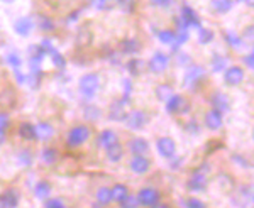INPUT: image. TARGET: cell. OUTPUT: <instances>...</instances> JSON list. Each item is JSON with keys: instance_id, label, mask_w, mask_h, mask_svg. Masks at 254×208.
Returning <instances> with one entry per match:
<instances>
[{"instance_id": "e0dca14e", "label": "cell", "mask_w": 254, "mask_h": 208, "mask_svg": "<svg viewBox=\"0 0 254 208\" xmlns=\"http://www.w3.org/2000/svg\"><path fill=\"white\" fill-rule=\"evenodd\" d=\"M32 20L29 17H20L14 22V31L20 36H29V32L32 31Z\"/></svg>"}, {"instance_id": "7bdbcfd3", "label": "cell", "mask_w": 254, "mask_h": 208, "mask_svg": "<svg viewBox=\"0 0 254 208\" xmlns=\"http://www.w3.org/2000/svg\"><path fill=\"white\" fill-rule=\"evenodd\" d=\"M198 124H196L195 119H190V122L187 124V132H191V134H198Z\"/></svg>"}, {"instance_id": "680465c9", "label": "cell", "mask_w": 254, "mask_h": 208, "mask_svg": "<svg viewBox=\"0 0 254 208\" xmlns=\"http://www.w3.org/2000/svg\"><path fill=\"white\" fill-rule=\"evenodd\" d=\"M253 200H254V195H253Z\"/></svg>"}, {"instance_id": "603a6c76", "label": "cell", "mask_w": 254, "mask_h": 208, "mask_svg": "<svg viewBox=\"0 0 254 208\" xmlns=\"http://www.w3.org/2000/svg\"><path fill=\"white\" fill-rule=\"evenodd\" d=\"M34 195L39 200H48L49 195H51V185L48 181H39L34 188Z\"/></svg>"}, {"instance_id": "681fc988", "label": "cell", "mask_w": 254, "mask_h": 208, "mask_svg": "<svg viewBox=\"0 0 254 208\" xmlns=\"http://www.w3.org/2000/svg\"><path fill=\"white\" fill-rule=\"evenodd\" d=\"M244 63L248 64L249 68H253V69H254V54H253V52H251L249 56H246V58H244Z\"/></svg>"}, {"instance_id": "44dd1931", "label": "cell", "mask_w": 254, "mask_h": 208, "mask_svg": "<svg viewBox=\"0 0 254 208\" xmlns=\"http://www.w3.org/2000/svg\"><path fill=\"white\" fill-rule=\"evenodd\" d=\"M210 7L217 14H227L232 9V0H210Z\"/></svg>"}, {"instance_id": "8992f818", "label": "cell", "mask_w": 254, "mask_h": 208, "mask_svg": "<svg viewBox=\"0 0 254 208\" xmlns=\"http://www.w3.org/2000/svg\"><path fill=\"white\" fill-rule=\"evenodd\" d=\"M203 78H205V69L202 66H196V64H190L185 75V83L183 85H185V87H195V85H198Z\"/></svg>"}, {"instance_id": "7a4b0ae2", "label": "cell", "mask_w": 254, "mask_h": 208, "mask_svg": "<svg viewBox=\"0 0 254 208\" xmlns=\"http://www.w3.org/2000/svg\"><path fill=\"white\" fill-rule=\"evenodd\" d=\"M88 137H90V129L87 125H76V127H73L68 132L66 141L69 148H78V146L85 144L88 141Z\"/></svg>"}, {"instance_id": "d590c367", "label": "cell", "mask_w": 254, "mask_h": 208, "mask_svg": "<svg viewBox=\"0 0 254 208\" xmlns=\"http://www.w3.org/2000/svg\"><path fill=\"white\" fill-rule=\"evenodd\" d=\"M85 117L90 120H97L98 117H100V110L97 107H93V105H87V107H85Z\"/></svg>"}, {"instance_id": "ffe728a7", "label": "cell", "mask_w": 254, "mask_h": 208, "mask_svg": "<svg viewBox=\"0 0 254 208\" xmlns=\"http://www.w3.org/2000/svg\"><path fill=\"white\" fill-rule=\"evenodd\" d=\"M105 151H107V159L110 162H119L122 159V156H124V149H122V146L119 144V142L109 146Z\"/></svg>"}, {"instance_id": "6da1fadb", "label": "cell", "mask_w": 254, "mask_h": 208, "mask_svg": "<svg viewBox=\"0 0 254 208\" xmlns=\"http://www.w3.org/2000/svg\"><path fill=\"white\" fill-rule=\"evenodd\" d=\"M166 112L171 113V115H182V113H187L190 110V104L187 102L185 97L182 95H171L170 99L165 102Z\"/></svg>"}, {"instance_id": "db71d44e", "label": "cell", "mask_w": 254, "mask_h": 208, "mask_svg": "<svg viewBox=\"0 0 254 208\" xmlns=\"http://www.w3.org/2000/svg\"><path fill=\"white\" fill-rule=\"evenodd\" d=\"M243 2L246 3V5H249V7H254V0H243Z\"/></svg>"}, {"instance_id": "1f68e13d", "label": "cell", "mask_w": 254, "mask_h": 208, "mask_svg": "<svg viewBox=\"0 0 254 208\" xmlns=\"http://www.w3.org/2000/svg\"><path fill=\"white\" fill-rule=\"evenodd\" d=\"M139 48H141V44H139L136 39H127V41H124V44H122V52L134 54V52L139 51Z\"/></svg>"}, {"instance_id": "4dcf8cb0", "label": "cell", "mask_w": 254, "mask_h": 208, "mask_svg": "<svg viewBox=\"0 0 254 208\" xmlns=\"http://www.w3.org/2000/svg\"><path fill=\"white\" fill-rule=\"evenodd\" d=\"M127 195H129V191H127V186L124 185H116L112 188V200H116L117 203H121Z\"/></svg>"}, {"instance_id": "f6af8a7d", "label": "cell", "mask_w": 254, "mask_h": 208, "mask_svg": "<svg viewBox=\"0 0 254 208\" xmlns=\"http://www.w3.org/2000/svg\"><path fill=\"white\" fill-rule=\"evenodd\" d=\"M46 207L48 208H63L64 203L61 200H46Z\"/></svg>"}, {"instance_id": "2e32d148", "label": "cell", "mask_w": 254, "mask_h": 208, "mask_svg": "<svg viewBox=\"0 0 254 208\" xmlns=\"http://www.w3.org/2000/svg\"><path fill=\"white\" fill-rule=\"evenodd\" d=\"M129 149L134 156H136V154H146L147 151H149V144H147L146 139L136 137V139H130L129 141Z\"/></svg>"}, {"instance_id": "4fadbf2b", "label": "cell", "mask_w": 254, "mask_h": 208, "mask_svg": "<svg viewBox=\"0 0 254 208\" xmlns=\"http://www.w3.org/2000/svg\"><path fill=\"white\" fill-rule=\"evenodd\" d=\"M126 117H127V112L124 110V100L114 102L109 108V119L114 122H122V120H126Z\"/></svg>"}, {"instance_id": "277c9868", "label": "cell", "mask_w": 254, "mask_h": 208, "mask_svg": "<svg viewBox=\"0 0 254 208\" xmlns=\"http://www.w3.org/2000/svg\"><path fill=\"white\" fill-rule=\"evenodd\" d=\"M159 198H161L159 191L156 188H151V186L142 188L137 193L139 205H142V207H156V205H159Z\"/></svg>"}, {"instance_id": "bcb514c9", "label": "cell", "mask_w": 254, "mask_h": 208, "mask_svg": "<svg viewBox=\"0 0 254 208\" xmlns=\"http://www.w3.org/2000/svg\"><path fill=\"white\" fill-rule=\"evenodd\" d=\"M122 85L126 87V90H124V92H126V100H129V95H130V90H132V85H130L129 80H124V81H122Z\"/></svg>"}, {"instance_id": "60d3db41", "label": "cell", "mask_w": 254, "mask_h": 208, "mask_svg": "<svg viewBox=\"0 0 254 208\" xmlns=\"http://www.w3.org/2000/svg\"><path fill=\"white\" fill-rule=\"evenodd\" d=\"M93 5H95L98 10H109L110 7H112V2H110V0H93Z\"/></svg>"}, {"instance_id": "11a10c76", "label": "cell", "mask_w": 254, "mask_h": 208, "mask_svg": "<svg viewBox=\"0 0 254 208\" xmlns=\"http://www.w3.org/2000/svg\"><path fill=\"white\" fill-rule=\"evenodd\" d=\"M3 2H14V0H3Z\"/></svg>"}, {"instance_id": "d4e9b609", "label": "cell", "mask_w": 254, "mask_h": 208, "mask_svg": "<svg viewBox=\"0 0 254 208\" xmlns=\"http://www.w3.org/2000/svg\"><path fill=\"white\" fill-rule=\"evenodd\" d=\"M144 68H146V63L141 59H130L129 63H127V69H129V73L132 76H139L144 71Z\"/></svg>"}, {"instance_id": "ab89813d", "label": "cell", "mask_w": 254, "mask_h": 208, "mask_svg": "<svg viewBox=\"0 0 254 208\" xmlns=\"http://www.w3.org/2000/svg\"><path fill=\"white\" fill-rule=\"evenodd\" d=\"M183 205L188 207V208H205V203L200 202V200H196V198L187 200V202H183Z\"/></svg>"}, {"instance_id": "4316f807", "label": "cell", "mask_w": 254, "mask_h": 208, "mask_svg": "<svg viewBox=\"0 0 254 208\" xmlns=\"http://www.w3.org/2000/svg\"><path fill=\"white\" fill-rule=\"evenodd\" d=\"M227 66V58L222 54H214L212 56V69H214V73H220L222 69H225Z\"/></svg>"}, {"instance_id": "ee69618b", "label": "cell", "mask_w": 254, "mask_h": 208, "mask_svg": "<svg viewBox=\"0 0 254 208\" xmlns=\"http://www.w3.org/2000/svg\"><path fill=\"white\" fill-rule=\"evenodd\" d=\"M244 39L246 41H251V43H254V26H248L244 29Z\"/></svg>"}, {"instance_id": "6f0895ef", "label": "cell", "mask_w": 254, "mask_h": 208, "mask_svg": "<svg viewBox=\"0 0 254 208\" xmlns=\"http://www.w3.org/2000/svg\"><path fill=\"white\" fill-rule=\"evenodd\" d=\"M253 54H254V50H253Z\"/></svg>"}, {"instance_id": "b9f144b4", "label": "cell", "mask_w": 254, "mask_h": 208, "mask_svg": "<svg viewBox=\"0 0 254 208\" xmlns=\"http://www.w3.org/2000/svg\"><path fill=\"white\" fill-rule=\"evenodd\" d=\"M122 207H137L139 205V200L137 197H130V195H127V197L121 202Z\"/></svg>"}, {"instance_id": "ba28073f", "label": "cell", "mask_w": 254, "mask_h": 208, "mask_svg": "<svg viewBox=\"0 0 254 208\" xmlns=\"http://www.w3.org/2000/svg\"><path fill=\"white\" fill-rule=\"evenodd\" d=\"M244 80V69L241 66H231L225 69L224 73V81L225 85H229V87H237V85H241Z\"/></svg>"}, {"instance_id": "3957f363", "label": "cell", "mask_w": 254, "mask_h": 208, "mask_svg": "<svg viewBox=\"0 0 254 208\" xmlns=\"http://www.w3.org/2000/svg\"><path fill=\"white\" fill-rule=\"evenodd\" d=\"M80 92L83 97L87 99H93L95 93L98 92V76L93 75V73H88L83 78L80 80Z\"/></svg>"}, {"instance_id": "9a60e30c", "label": "cell", "mask_w": 254, "mask_h": 208, "mask_svg": "<svg viewBox=\"0 0 254 208\" xmlns=\"http://www.w3.org/2000/svg\"><path fill=\"white\" fill-rule=\"evenodd\" d=\"M182 19H183V22H185L188 27H190V26L200 27V19H198V15L195 14V10L191 9L190 5H183V7H182Z\"/></svg>"}, {"instance_id": "30bf717a", "label": "cell", "mask_w": 254, "mask_h": 208, "mask_svg": "<svg viewBox=\"0 0 254 208\" xmlns=\"http://www.w3.org/2000/svg\"><path fill=\"white\" fill-rule=\"evenodd\" d=\"M168 64H170V59H168L166 54H163V52H154L153 58L147 63V68L153 73H163V71H166Z\"/></svg>"}, {"instance_id": "9c48e42d", "label": "cell", "mask_w": 254, "mask_h": 208, "mask_svg": "<svg viewBox=\"0 0 254 208\" xmlns=\"http://www.w3.org/2000/svg\"><path fill=\"white\" fill-rule=\"evenodd\" d=\"M224 113L220 112V110H217V108H212V110H208V112L205 113V127L207 129H210V130H219L220 127H222V124H224Z\"/></svg>"}, {"instance_id": "ac0fdd59", "label": "cell", "mask_w": 254, "mask_h": 208, "mask_svg": "<svg viewBox=\"0 0 254 208\" xmlns=\"http://www.w3.org/2000/svg\"><path fill=\"white\" fill-rule=\"evenodd\" d=\"M116 142H119V137H117V134L114 132V130H102V134H100V137H98V144L102 146V148H105L107 149L109 146H112V144H116Z\"/></svg>"}, {"instance_id": "e575fe53", "label": "cell", "mask_w": 254, "mask_h": 208, "mask_svg": "<svg viewBox=\"0 0 254 208\" xmlns=\"http://www.w3.org/2000/svg\"><path fill=\"white\" fill-rule=\"evenodd\" d=\"M7 63H9L10 68L17 69L20 68V64H22V59H20V56L17 52H9V54H7Z\"/></svg>"}, {"instance_id": "d6a6232c", "label": "cell", "mask_w": 254, "mask_h": 208, "mask_svg": "<svg viewBox=\"0 0 254 208\" xmlns=\"http://www.w3.org/2000/svg\"><path fill=\"white\" fill-rule=\"evenodd\" d=\"M171 95H173V90H171L170 85H159V87L156 88V97H158V100L166 102Z\"/></svg>"}, {"instance_id": "f35d334b", "label": "cell", "mask_w": 254, "mask_h": 208, "mask_svg": "<svg viewBox=\"0 0 254 208\" xmlns=\"http://www.w3.org/2000/svg\"><path fill=\"white\" fill-rule=\"evenodd\" d=\"M117 2H119V5H121V9L124 12H132L136 0H117Z\"/></svg>"}, {"instance_id": "83f0119b", "label": "cell", "mask_w": 254, "mask_h": 208, "mask_svg": "<svg viewBox=\"0 0 254 208\" xmlns=\"http://www.w3.org/2000/svg\"><path fill=\"white\" fill-rule=\"evenodd\" d=\"M224 38H225V41H227V44H231L232 48H241V46H243V43H244V39L241 38V36H237L236 32H232V31H225Z\"/></svg>"}, {"instance_id": "74e56055", "label": "cell", "mask_w": 254, "mask_h": 208, "mask_svg": "<svg viewBox=\"0 0 254 208\" xmlns=\"http://www.w3.org/2000/svg\"><path fill=\"white\" fill-rule=\"evenodd\" d=\"M39 27L43 31H53L55 29V22H51V19L48 17H39Z\"/></svg>"}, {"instance_id": "5b68a950", "label": "cell", "mask_w": 254, "mask_h": 208, "mask_svg": "<svg viewBox=\"0 0 254 208\" xmlns=\"http://www.w3.org/2000/svg\"><path fill=\"white\" fill-rule=\"evenodd\" d=\"M126 124H127V127L132 129V130L142 129V127H144V125L147 124V115H146V112H142V110H132L130 113H127Z\"/></svg>"}, {"instance_id": "d6986e66", "label": "cell", "mask_w": 254, "mask_h": 208, "mask_svg": "<svg viewBox=\"0 0 254 208\" xmlns=\"http://www.w3.org/2000/svg\"><path fill=\"white\" fill-rule=\"evenodd\" d=\"M36 127V139H39V141H48V139L53 137V134H55V130L49 124L46 122H41V124L34 125Z\"/></svg>"}, {"instance_id": "f5cc1de1", "label": "cell", "mask_w": 254, "mask_h": 208, "mask_svg": "<svg viewBox=\"0 0 254 208\" xmlns=\"http://www.w3.org/2000/svg\"><path fill=\"white\" fill-rule=\"evenodd\" d=\"M5 129H2V127H0V146H2L3 144V142H5Z\"/></svg>"}, {"instance_id": "f907efd6", "label": "cell", "mask_w": 254, "mask_h": 208, "mask_svg": "<svg viewBox=\"0 0 254 208\" xmlns=\"http://www.w3.org/2000/svg\"><path fill=\"white\" fill-rule=\"evenodd\" d=\"M15 80H17L19 83H26V78H24V75H22V73L19 71V68L15 69Z\"/></svg>"}, {"instance_id": "c3c4849f", "label": "cell", "mask_w": 254, "mask_h": 208, "mask_svg": "<svg viewBox=\"0 0 254 208\" xmlns=\"http://www.w3.org/2000/svg\"><path fill=\"white\" fill-rule=\"evenodd\" d=\"M7 125H9V119H7V115L5 113H0V127L5 129Z\"/></svg>"}, {"instance_id": "7c38bea8", "label": "cell", "mask_w": 254, "mask_h": 208, "mask_svg": "<svg viewBox=\"0 0 254 208\" xmlns=\"http://www.w3.org/2000/svg\"><path fill=\"white\" fill-rule=\"evenodd\" d=\"M207 188V178H205V173L200 169H196L193 173V176L190 178L188 181V190L191 191H203Z\"/></svg>"}, {"instance_id": "7402d4cb", "label": "cell", "mask_w": 254, "mask_h": 208, "mask_svg": "<svg viewBox=\"0 0 254 208\" xmlns=\"http://www.w3.org/2000/svg\"><path fill=\"white\" fill-rule=\"evenodd\" d=\"M17 205V193L14 190H7L0 195V207H15Z\"/></svg>"}, {"instance_id": "836d02e7", "label": "cell", "mask_w": 254, "mask_h": 208, "mask_svg": "<svg viewBox=\"0 0 254 208\" xmlns=\"http://www.w3.org/2000/svg\"><path fill=\"white\" fill-rule=\"evenodd\" d=\"M56 157H58V154H56V151L51 148H46L43 151V154H41V159H43L46 164H55Z\"/></svg>"}, {"instance_id": "f1b7e54d", "label": "cell", "mask_w": 254, "mask_h": 208, "mask_svg": "<svg viewBox=\"0 0 254 208\" xmlns=\"http://www.w3.org/2000/svg\"><path fill=\"white\" fill-rule=\"evenodd\" d=\"M215 38L214 31L212 29H207V27H198V43L200 44H208L212 43Z\"/></svg>"}, {"instance_id": "9f6ffc18", "label": "cell", "mask_w": 254, "mask_h": 208, "mask_svg": "<svg viewBox=\"0 0 254 208\" xmlns=\"http://www.w3.org/2000/svg\"><path fill=\"white\" fill-rule=\"evenodd\" d=\"M253 139H254V130H253Z\"/></svg>"}, {"instance_id": "5bb4252c", "label": "cell", "mask_w": 254, "mask_h": 208, "mask_svg": "<svg viewBox=\"0 0 254 208\" xmlns=\"http://www.w3.org/2000/svg\"><path fill=\"white\" fill-rule=\"evenodd\" d=\"M210 104L214 105V108L220 110L222 113L229 112V108H231V102H229V97L225 95L222 92H215L214 95L210 97Z\"/></svg>"}, {"instance_id": "52a82bcc", "label": "cell", "mask_w": 254, "mask_h": 208, "mask_svg": "<svg viewBox=\"0 0 254 208\" xmlns=\"http://www.w3.org/2000/svg\"><path fill=\"white\" fill-rule=\"evenodd\" d=\"M158 153L165 159H173L176 153V142L171 137H161L156 142Z\"/></svg>"}, {"instance_id": "8d00e7d4", "label": "cell", "mask_w": 254, "mask_h": 208, "mask_svg": "<svg viewBox=\"0 0 254 208\" xmlns=\"http://www.w3.org/2000/svg\"><path fill=\"white\" fill-rule=\"evenodd\" d=\"M19 161H20V164L29 166L31 162H32V154L29 153V151H20V154H19Z\"/></svg>"}, {"instance_id": "f546056e", "label": "cell", "mask_w": 254, "mask_h": 208, "mask_svg": "<svg viewBox=\"0 0 254 208\" xmlns=\"http://www.w3.org/2000/svg\"><path fill=\"white\" fill-rule=\"evenodd\" d=\"M158 39H159V43H163V44H173L176 41V32L170 31V29L159 31L158 32Z\"/></svg>"}, {"instance_id": "7dc6e473", "label": "cell", "mask_w": 254, "mask_h": 208, "mask_svg": "<svg viewBox=\"0 0 254 208\" xmlns=\"http://www.w3.org/2000/svg\"><path fill=\"white\" fill-rule=\"evenodd\" d=\"M178 61H180V64H188V66L191 64V58L188 54H180Z\"/></svg>"}, {"instance_id": "cb8c5ba5", "label": "cell", "mask_w": 254, "mask_h": 208, "mask_svg": "<svg viewBox=\"0 0 254 208\" xmlns=\"http://www.w3.org/2000/svg\"><path fill=\"white\" fill-rule=\"evenodd\" d=\"M19 134H20V137L26 139V141H32V139H36V127L27 124V122H24V124L19 125Z\"/></svg>"}, {"instance_id": "484cf974", "label": "cell", "mask_w": 254, "mask_h": 208, "mask_svg": "<svg viewBox=\"0 0 254 208\" xmlns=\"http://www.w3.org/2000/svg\"><path fill=\"white\" fill-rule=\"evenodd\" d=\"M112 202V190L109 188H100L97 191V203L102 207L109 205V203Z\"/></svg>"}, {"instance_id": "8fae6325", "label": "cell", "mask_w": 254, "mask_h": 208, "mask_svg": "<svg viewBox=\"0 0 254 208\" xmlns=\"http://www.w3.org/2000/svg\"><path fill=\"white\" fill-rule=\"evenodd\" d=\"M149 166H151V162H149V159L144 156V154H136V156L130 159V162H129L130 171H132V173H136V174L147 173Z\"/></svg>"}, {"instance_id": "816d5d0a", "label": "cell", "mask_w": 254, "mask_h": 208, "mask_svg": "<svg viewBox=\"0 0 254 208\" xmlns=\"http://www.w3.org/2000/svg\"><path fill=\"white\" fill-rule=\"evenodd\" d=\"M156 5H161V7H168L171 3V0H153Z\"/></svg>"}]
</instances>
